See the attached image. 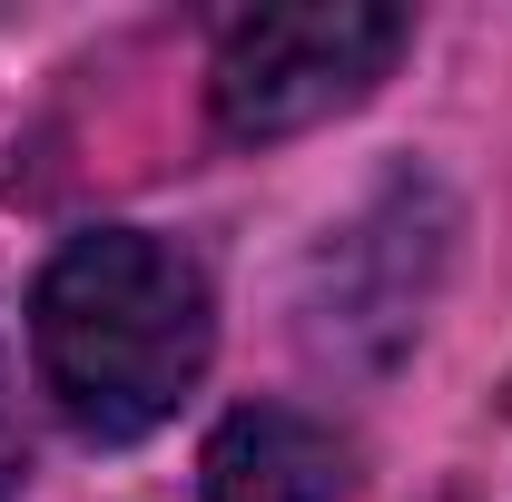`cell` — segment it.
I'll list each match as a JSON object with an SVG mask.
<instances>
[{"mask_svg": "<svg viewBox=\"0 0 512 502\" xmlns=\"http://www.w3.org/2000/svg\"><path fill=\"white\" fill-rule=\"evenodd\" d=\"M217 355V296L178 237L89 227L30 286V365L69 434L138 443L197 394Z\"/></svg>", "mask_w": 512, "mask_h": 502, "instance_id": "6da1fadb", "label": "cell"}, {"mask_svg": "<svg viewBox=\"0 0 512 502\" xmlns=\"http://www.w3.org/2000/svg\"><path fill=\"white\" fill-rule=\"evenodd\" d=\"M404 50L394 0H286V10H237L207 60V109L227 138H296L375 89Z\"/></svg>", "mask_w": 512, "mask_h": 502, "instance_id": "7a4b0ae2", "label": "cell"}, {"mask_svg": "<svg viewBox=\"0 0 512 502\" xmlns=\"http://www.w3.org/2000/svg\"><path fill=\"white\" fill-rule=\"evenodd\" d=\"M207 502H335L345 493V443L296 404H237L207 434Z\"/></svg>", "mask_w": 512, "mask_h": 502, "instance_id": "3957f363", "label": "cell"}, {"mask_svg": "<svg viewBox=\"0 0 512 502\" xmlns=\"http://www.w3.org/2000/svg\"><path fill=\"white\" fill-rule=\"evenodd\" d=\"M20 473L30 463H20V414H10V375H0V502L20 493Z\"/></svg>", "mask_w": 512, "mask_h": 502, "instance_id": "277c9868", "label": "cell"}]
</instances>
